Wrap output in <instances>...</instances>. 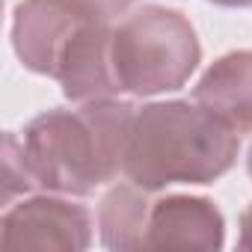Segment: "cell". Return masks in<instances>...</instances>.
<instances>
[{
	"mask_svg": "<svg viewBox=\"0 0 252 252\" xmlns=\"http://www.w3.org/2000/svg\"><path fill=\"white\" fill-rule=\"evenodd\" d=\"M54 80H60L63 95L74 104L116 98L122 92L113 68V27L110 21L86 18L71 36Z\"/></svg>",
	"mask_w": 252,
	"mask_h": 252,
	"instance_id": "6",
	"label": "cell"
},
{
	"mask_svg": "<svg viewBox=\"0 0 252 252\" xmlns=\"http://www.w3.org/2000/svg\"><path fill=\"white\" fill-rule=\"evenodd\" d=\"M30 190L36 187L21 158V140L15 134H6L3 137V202H9L18 193H30Z\"/></svg>",
	"mask_w": 252,
	"mask_h": 252,
	"instance_id": "10",
	"label": "cell"
},
{
	"mask_svg": "<svg viewBox=\"0 0 252 252\" xmlns=\"http://www.w3.org/2000/svg\"><path fill=\"white\" fill-rule=\"evenodd\" d=\"M137 107L119 98L86 101L77 110H48L21 137V158L36 190L89 196L125 166Z\"/></svg>",
	"mask_w": 252,
	"mask_h": 252,
	"instance_id": "1",
	"label": "cell"
},
{
	"mask_svg": "<svg viewBox=\"0 0 252 252\" xmlns=\"http://www.w3.org/2000/svg\"><path fill=\"white\" fill-rule=\"evenodd\" d=\"M152 199L149 190L137 187L134 181L116 184L98 202V234L107 249L116 252H137L146 246Z\"/></svg>",
	"mask_w": 252,
	"mask_h": 252,
	"instance_id": "9",
	"label": "cell"
},
{
	"mask_svg": "<svg viewBox=\"0 0 252 252\" xmlns=\"http://www.w3.org/2000/svg\"><path fill=\"white\" fill-rule=\"evenodd\" d=\"M240 152V134L196 101H155L137 110L125 178L158 193L172 184H214Z\"/></svg>",
	"mask_w": 252,
	"mask_h": 252,
	"instance_id": "2",
	"label": "cell"
},
{
	"mask_svg": "<svg viewBox=\"0 0 252 252\" xmlns=\"http://www.w3.org/2000/svg\"><path fill=\"white\" fill-rule=\"evenodd\" d=\"M237 249L252 252V205L240 214V234H237Z\"/></svg>",
	"mask_w": 252,
	"mask_h": 252,
	"instance_id": "12",
	"label": "cell"
},
{
	"mask_svg": "<svg viewBox=\"0 0 252 252\" xmlns=\"http://www.w3.org/2000/svg\"><path fill=\"white\" fill-rule=\"evenodd\" d=\"M0 243L3 249L83 252L92 243V214L71 199H21L0 220Z\"/></svg>",
	"mask_w": 252,
	"mask_h": 252,
	"instance_id": "4",
	"label": "cell"
},
{
	"mask_svg": "<svg viewBox=\"0 0 252 252\" xmlns=\"http://www.w3.org/2000/svg\"><path fill=\"white\" fill-rule=\"evenodd\" d=\"M246 169H249V178H252V146H249V155H246Z\"/></svg>",
	"mask_w": 252,
	"mask_h": 252,
	"instance_id": "14",
	"label": "cell"
},
{
	"mask_svg": "<svg viewBox=\"0 0 252 252\" xmlns=\"http://www.w3.org/2000/svg\"><path fill=\"white\" fill-rule=\"evenodd\" d=\"M193 101L234 134H252V51H228L214 60L193 86Z\"/></svg>",
	"mask_w": 252,
	"mask_h": 252,
	"instance_id": "8",
	"label": "cell"
},
{
	"mask_svg": "<svg viewBox=\"0 0 252 252\" xmlns=\"http://www.w3.org/2000/svg\"><path fill=\"white\" fill-rule=\"evenodd\" d=\"M202 63L193 24L166 6H140L113 27V68L122 92L137 98L181 89Z\"/></svg>",
	"mask_w": 252,
	"mask_h": 252,
	"instance_id": "3",
	"label": "cell"
},
{
	"mask_svg": "<svg viewBox=\"0 0 252 252\" xmlns=\"http://www.w3.org/2000/svg\"><path fill=\"white\" fill-rule=\"evenodd\" d=\"M83 21L86 15L71 9L65 0H21L12 15V48L24 68L54 77Z\"/></svg>",
	"mask_w": 252,
	"mask_h": 252,
	"instance_id": "5",
	"label": "cell"
},
{
	"mask_svg": "<svg viewBox=\"0 0 252 252\" xmlns=\"http://www.w3.org/2000/svg\"><path fill=\"white\" fill-rule=\"evenodd\" d=\"M225 220L205 196L169 193L152 202L143 249H222Z\"/></svg>",
	"mask_w": 252,
	"mask_h": 252,
	"instance_id": "7",
	"label": "cell"
},
{
	"mask_svg": "<svg viewBox=\"0 0 252 252\" xmlns=\"http://www.w3.org/2000/svg\"><path fill=\"white\" fill-rule=\"evenodd\" d=\"M71 9H77L80 15L86 18H95V21H113L119 15L128 12V6L134 0H65Z\"/></svg>",
	"mask_w": 252,
	"mask_h": 252,
	"instance_id": "11",
	"label": "cell"
},
{
	"mask_svg": "<svg viewBox=\"0 0 252 252\" xmlns=\"http://www.w3.org/2000/svg\"><path fill=\"white\" fill-rule=\"evenodd\" d=\"M217 6H234V9H243V6H252V0H211Z\"/></svg>",
	"mask_w": 252,
	"mask_h": 252,
	"instance_id": "13",
	"label": "cell"
}]
</instances>
